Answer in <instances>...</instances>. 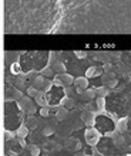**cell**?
I'll list each match as a JSON object with an SVG mask.
<instances>
[{
    "instance_id": "6da1fadb",
    "label": "cell",
    "mask_w": 131,
    "mask_h": 156,
    "mask_svg": "<svg viewBox=\"0 0 131 156\" xmlns=\"http://www.w3.org/2000/svg\"><path fill=\"white\" fill-rule=\"evenodd\" d=\"M84 138H86V142L87 145H90V146H95L98 144V140L101 138V132L95 129V128L90 126L87 128L86 132H84Z\"/></svg>"
},
{
    "instance_id": "7a4b0ae2",
    "label": "cell",
    "mask_w": 131,
    "mask_h": 156,
    "mask_svg": "<svg viewBox=\"0 0 131 156\" xmlns=\"http://www.w3.org/2000/svg\"><path fill=\"white\" fill-rule=\"evenodd\" d=\"M81 121L86 123L87 126H94L95 121H97V112H94V111H84L81 114Z\"/></svg>"
},
{
    "instance_id": "3957f363",
    "label": "cell",
    "mask_w": 131,
    "mask_h": 156,
    "mask_svg": "<svg viewBox=\"0 0 131 156\" xmlns=\"http://www.w3.org/2000/svg\"><path fill=\"white\" fill-rule=\"evenodd\" d=\"M64 148L69 151V152H78L81 149V144L78 142V139L76 138H69V139L64 142Z\"/></svg>"
},
{
    "instance_id": "277c9868",
    "label": "cell",
    "mask_w": 131,
    "mask_h": 156,
    "mask_svg": "<svg viewBox=\"0 0 131 156\" xmlns=\"http://www.w3.org/2000/svg\"><path fill=\"white\" fill-rule=\"evenodd\" d=\"M32 97H29V95H26V97H21L19 101H17V107H19V109H20L21 112H26L27 109H29V107L32 105Z\"/></svg>"
},
{
    "instance_id": "5b68a950",
    "label": "cell",
    "mask_w": 131,
    "mask_h": 156,
    "mask_svg": "<svg viewBox=\"0 0 131 156\" xmlns=\"http://www.w3.org/2000/svg\"><path fill=\"white\" fill-rule=\"evenodd\" d=\"M127 126H128V118L127 116H124V118H118L115 121V129L120 132V133H124V132L127 131Z\"/></svg>"
},
{
    "instance_id": "8992f818",
    "label": "cell",
    "mask_w": 131,
    "mask_h": 156,
    "mask_svg": "<svg viewBox=\"0 0 131 156\" xmlns=\"http://www.w3.org/2000/svg\"><path fill=\"white\" fill-rule=\"evenodd\" d=\"M57 75L60 78V81H62L63 87H70L74 84V78L70 74H57Z\"/></svg>"
},
{
    "instance_id": "52a82bcc",
    "label": "cell",
    "mask_w": 131,
    "mask_h": 156,
    "mask_svg": "<svg viewBox=\"0 0 131 156\" xmlns=\"http://www.w3.org/2000/svg\"><path fill=\"white\" fill-rule=\"evenodd\" d=\"M95 97H97L95 88H87V90L83 91V94H81V98L84 99V101H90V99L95 98Z\"/></svg>"
},
{
    "instance_id": "ba28073f",
    "label": "cell",
    "mask_w": 131,
    "mask_h": 156,
    "mask_svg": "<svg viewBox=\"0 0 131 156\" xmlns=\"http://www.w3.org/2000/svg\"><path fill=\"white\" fill-rule=\"evenodd\" d=\"M60 105L64 107V108H67V109H71V108H74L76 102H74V99L71 98V97H67V95H66L64 98L60 99Z\"/></svg>"
},
{
    "instance_id": "9c48e42d",
    "label": "cell",
    "mask_w": 131,
    "mask_h": 156,
    "mask_svg": "<svg viewBox=\"0 0 131 156\" xmlns=\"http://www.w3.org/2000/svg\"><path fill=\"white\" fill-rule=\"evenodd\" d=\"M29 132H30V129L27 125H20L16 129V135H17V138H27Z\"/></svg>"
},
{
    "instance_id": "30bf717a",
    "label": "cell",
    "mask_w": 131,
    "mask_h": 156,
    "mask_svg": "<svg viewBox=\"0 0 131 156\" xmlns=\"http://www.w3.org/2000/svg\"><path fill=\"white\" fill-rule=\"evenodd\" d=\"M26 125L29 126L30 131H34V129L37 128V125H39V121H37L36 116L29 115V116H27V119H26Z\"/></svg>"
},
{
    "instance_id": "8fae6325",
    "label": "cell",
    "mask_w": 131,
    "mask_h": 156,
    "mask_svg": "<svg viewBox=\"0 0 131 156\" xmlns=\"http://www.w3.org/2000/svg\"><path fill=\"white\" fill-rule=\"evenodd\" d=\"M69 116V109L64 107H60L56 111V118H57V121H64L66 118Z\"/></svg>"
},
{
    "instance_id": "7c38bea8",
    "label": "cell",
    "mask_w": 131,
    "mask_h": 156,
    "mask_svg": "<svg viewBox=\"0 0 131 156\" xmlns=\"http://www.w3.org/2000/svg\"><path fill=\"white\" fill-rule=\"evenodd\" d=\"M74 84L76 87H80L83 90H87V87H88V81H87V77H78L74 80Z\"/></svg>"
},
{
    "instance_id": "4fadbf2b",
    "label": "cell",
    "mask_w": 131,
    "mask_h": 156,
    "mask_svg": "<svg viewBox=\"0 0 131 156\" xmlns=\"http://www.w3.org/2000/svg\"><path fill=\"white\" fill-rule=\"evenodd\" d=\"M95 94L97 97H107V95H110V90L107 87H98L95 88Z\"/></svg>"
},
{
    "instance_id": "5bb4252c",
    "label": "cell",
    "mask_w": 131,
    "mask_h": 156,
    "mask_svg": "<svg viewBox=\"0 0 131 156\" xmlns=\"http://www.w3.org/2000/svg\"><path fill=\"white\" fill-rule=\"evenodd\" d=\"M29 152L32 156H40L41 155V149L37 146V145H29Z\"/></svg>"
},
{
    "instance_id": "9a60e30c",
    "label": "cell",
    "mask_w": 131,
    "mask_h": 156,
    "mask_svg": "<svg viewBox=\"0 0 131 156\" xmlns=\"http://www.w3.org/2000/svg\"><path fill=\"white\" fill-rule=\"evenodd\" d=\"M44 77H43V75H37L36 78H34V80H33V85L36 87V88H43V85H44Z\"/></svg>"
},
{
    "instance_id": "2e32d148",
    "label": "cell",
    "mask_w": 131,
    "mask_h": 156,
    "mask_svg": "<svg viewBox=\"0 0 131 156\" xmlns=\"http://www.w3.org/2000/svg\"><path fill=\"white\" fill-rule=\"evenodd\" d=\"M101 74V71L98 70V68H94V67H91V68H88L86 73V77L87 78H91V77H97V75Z\"/></svg>"
},
{
    "instance_id": "e0dca14e",
    "label": "cell",
    "mask_w": 131,
    "mask_h": 156,
    "mask_svg": "<svg viewBox=\"0 0 131 156\" xmlns=\"http://www.w3.org/2000/svg\"><path fill=\"white\" fill-rule=\"evenodd\" d=\"M37 92H39V90H37V88H36V87H34V85L29 87V88L26 90V94L29 95V97H32V98H36Z\"/></svg>"
},
{
    "instance_id": "ac0fdd59",
    "label": "cell",
    "mask_w": 131,
    "mask_h": 156,
    "mask_svg": "<svg viewBox=\"0 0 131 156\" xmlns=\"http://www.w3.org/2000/svg\"><path fill=\"white\" fill-rule=\"evenodd\" d=\"M14 136H17L16 131L13 132V131H6V129H4V139L6 140H13L14 139Z\"/></svg>"
},
{
    "instance_id": "d6986e66",
    "label": "cell",
    "mask_w": 131,
    "mask_h": 156,
    "mask_svg": "<svg viewBox=\"0 0 131 156\" xmlns=\"http://www.w3.org/2000/svg\"><path fill=\"white\" fill-rule=\"evenodd\" d=\"M50 112H51L50 107H40V115L41 116H49Z\"/></svg>"
},
{
    "instance_id": "ffe728a7",
    "label": "cell",
    "mask_w": 131,
    "mask_h": 156,
    "mask_svg": "<svg viewBox=\"0 0 131 156\" xmlns=\"http://www.w3.org/2000/svg\"><path fill=\"white\" fill-rule=\"evenodd\" d=\"M54 84H53V81H46L44 82V85H43V88L41 90L44 91V92H49L50 90H51V87H53Z\"/></svg>"
},
{
    "instance_id": "44dd1931",
    "label": "cell",
    "mask_w": 131,
    "mask_h": 156,
    "mask_svg": "<svg viewBox=\"0 0 131 156\" xmlns=\"http://www.w3.org/2000/svg\"><path fill=\"white\" fill-rule=\"evenodd\" d=\"M21 73V70H20V66L19 64H13L12 66V74H14V75H19Z\"/></svg>"
},
{
    "instance_id": "7402d4cb",
    "label": "cell",
    "mask_w": 131,
    "mask_h": 156,
    "mask_svg": "<svg viewBox=\"0 0 131 156\" xmlns=\"http://www.w3.org/2000/svg\"><path fill=\"white\" fill-rule=\"evenodd\" d=\"M53 132H54V129L51 126H46L44 129H43V135H44V136H50V135H53Z\"/></svg>"
},
{
    "instance_id": "603a6c76",
    "label": "cell",
    "mask_w": 131,
    "mask_h": 156,
    "mask_svg": "<svg viewBox=\"0 0 131 156\" xmlns=\"http://www.w3.org/2000/svg\"><path fill=\"white\" fill-rule=\"evenodd\" d=\"M113 140H114V144L117 145V146H121V145L124 144V138H123V136H121V135L115 136V138H114V139H113Z\"/></svg>"
},
{
    "instance_id": "cb8c5ba5",
    "label": "cell",
    "mask_w": 131,
    "mask_h": 156,
    "mask_svg": "<svg viewBox=\"0 0 131 156\" xmlns=\"http://www.w3.org/2000/svg\"><path fill=\"white\" fill-rule=\"evenodd\" d=\"M34 112H36V105H34V104H32V105L29 107V109L26 111V114H27V115H33Z\"/></svg>"
},
{
    "instance_id": "d4e9b609",
    "label": "cell",
    "mask_w": 131,
    "mask_h": 156,
    "mask_svg": "<svg viewBox=\"0 0 131 156\" xmlns=\"http://www.w3.org/2000/svg\"><path fill=\"white\" fill-rule=\"evenodd\" d=\"M53 84H54V87H63L62 81H60V78H58V75H56V77L53 78Z\"/></svg>"
},
{
    "instance_id": "484cf974",
    "label": "cell",
    "mask_w": 131,
    "mask_h": 156,
    "mask_svg": "<svg viewBox=\"0 0 131 156\" xmlns=\"http://www.w3.org/2000/svg\"><path fill=\"white\" fill-rule=\"evenodd\" d=\"M64 94L67 95V97H70V95L73 94V90H71V85H70V87H64Z\"/></svg>"
},
{
    "instance_id": "4316f807",
    "label": "cell",
    "mask_w": 131,
    "mask_h": 156,
    "mask_svg": "<svg viewBox=\"0 0 131 156\" xmlns=\"http://www.w3.org/2000/svg\"><path fill=\"white\" fill-rule=\"evenodd\" d=\"M107 85L110 87V88L115 87V85H117V80H111V81H107Z\"/></svg>"
},
{
    "instance_id": "83f0119b",
    "label": "cell",
    "mask_w": 131,
    "mask_h": 156,
    "mask_svg": "<svg viewBox=\"0 0 131 156\" xmlns=\"http://www.w3.org/2000/svg\"><path fill=\"white\" fill-rule=\"evenodd\" d=\"M19 144H20L21 148H24L26 146V138H19Z\"/></svg>"
},
{
    "instance_id": "f1b7e54d",
    "label": "cell",
    "mask_w": 131,
    "mask_h": 156,
    "mask_svg": "<svg viewBox=\"0 0 131 156\" xmlns=\"http://www.w3.org/2000/svg\"><path fill=\"white\" fill-rule=\"evenodd\" d=\"M56 68H57V71H63L64 70V66L60 64V62H57V64H56Z\"/></svg>"
},
{
    "instance_id": "f546056e",
    "label": "cell",
    "mask_w": 131,
    "mask_h": 156,
    "mask_svg": "<svg viewBox=\"0 0 131 156\" xmlns=\"http://www.w3.org/2000/svg\"><path fill=\"white\" fill-rule=\"evenodd\" d=\"M7 155L9 156H17V152L16 151H7Z\"/></svg>"
},
{
    "instance_id": "4dcf8cb0",
    "label": "cell",
    "mask_w": 131,
    "mask_h": 156,
    "mask_svg": "<svg viewBox=\"0 0 131 156\" xmlns=\"http://www.w3.org/2000/svg\"><path fill=\"white\" fill-rule=\"evenodd\" d=\"M76 55H77V57H86V53H83V51H77Z\"/></svg>"
},
{
    "instance_id": "1f68e13d",
    "label": "cell",
    "mask_w": 131,
    "mask_h": 156,
    "mask_svg": "<svg viewBox=\"0 0 131 156\" xmlns=\"http://www.w3.org/2000/svg\"><path fill=\"white\" fill-rule=\"evenodd\" d=\"M76 156H86V153H77Z\"/></svg>"
},
{
    "instance_id": "d6a6232c",
    "label": "cell",
    "mask_w": 131,
    "mask_h": 156,
    "mask_svg": "<svg viewBox=\"0 0 131 156\" xmlns=\"http://www.w3.org/2000/svg\"><path fill=\"white\" fill-rule=\"evenodd\" d=\"M41 156H49V155H47V153H43V155H41Z\"/></svg>"
}]
</instances>
